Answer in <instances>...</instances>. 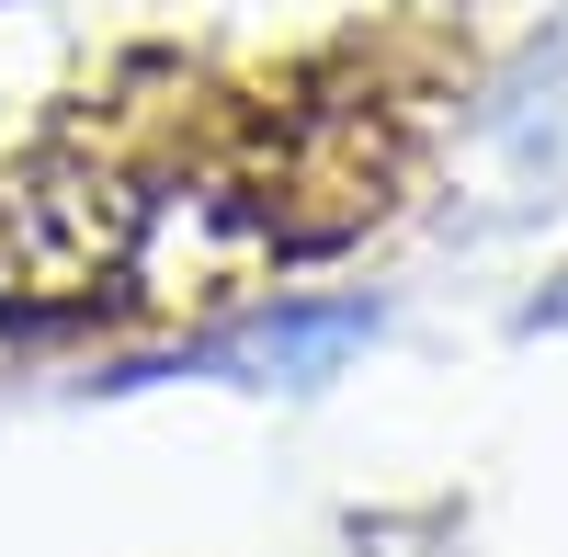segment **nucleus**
Returning a JSON list of instances; mask_svg holds the SVG:
<instances>
[{
  "label": "nucleus",
  "mask_w": 568,
  "mask_h": 557,
  "mask_svg": "<svg viewBox=\"0 0 568 557\" xmlns=\"http://www.w3.org/2000/svg\"><path fill=\"white\" fill-rule=\"evenodd\" d=\"M125 262V205L69 160L0 171V318H69L114 285Z\"/></svg>",
  "instance_id": "f257e3e1"
}]
</instances>
